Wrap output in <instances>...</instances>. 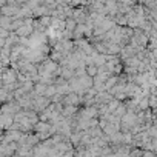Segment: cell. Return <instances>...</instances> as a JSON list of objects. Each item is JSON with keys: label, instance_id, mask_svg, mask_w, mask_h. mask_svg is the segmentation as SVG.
Returning a JSON list of instances; mask_svg holds the SVG:
<instances>
[{"label": "cell", "instance_id": "6da1fadb", "mask_svg": "<svg viewBox=\"0 0 157 157\" xmlns=\"http://www.w3.org/2000/svg\"><path fill=\"white\" fill-rule=\"evenodd\" d=\"M2 77H3V83H5V85H8V83H14V82H16L17 74H16L14 71H6Z\"/></svg>", "mask_w": 157, "mask_h": 157}]
</instances>
